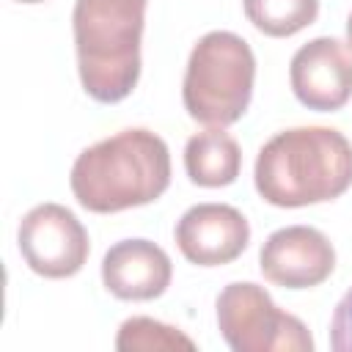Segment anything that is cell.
Masks as SVG:
<instances>
[{
    "label": "cell",
    "instance_id": "6da1fadb",
    "mask_svg": "<svg viewBox=\"0 0 352 352\" xmlns=\"http://www.w3.org/2000/svg\"><path fill=\"white\" fill-rule=\"evenodd\" d=\"M258 195L297 209L344 195L352 184V143L330 126H294L270 138L253 168Z\"/></svg>",
    "mask_w": 352,
    "mask_h": 352
},
{
    "label": "cell",
    "instance_id": "7a4b0ae2",
    "mask_svg": "<svg viewBox=\"0 0 352 352\" xmlns=\"http://www.w3.org/2000/svg\"><path fill=\"white\" fill-rule=\"evenodd\" d=\"M69 184L77 204L96 214L146 206L170 184L168 146L151 129H121L80 151Z\"/></svg>",
    "mask_w": 352,
    "mask_h": 352
},
{
    "label": "cell",
    "instance_id": "3957f363",
    "mask_svg": "<svg viewBox=\"0 0 352 352\" xmlns=\"http://www.w3.org/2000/svg\"><path fill=\"white\" fill-rule=\"evenodd\" d=\"M148 0H74L72 28L85 94L116 104L140 77V36Z\"/></svg>",
    "mask_w": 352,
    "mask_h": 352
},
{
    "label": "cell",
    "instance_id": "277c9868",
    "mask_svg": "<svg viewBox=\"0 0 352 352\" xmlns=\"http://www.w3.org/2000/svg\"><path fill=\"white\" fill-rule=\"evenodd\" d=\"M256 55L250 44L231 30H212L190 52L182 99L190 118L206 126L236 124L253 96Z\"/></svg>",
    "mask_w": 352,
    "mask_h": 352
},
{
    "label": "cell",
    "instance_id": "5b68a950",
    "mask_svg": "<svg viewBox=\"0 0 352 352\" xmlns=\"http://www.w3.org/2000/svg\"><path fill=\"white\" fill-rule=\"evenodd\" d=\"M217 327L234 352H311L308 327L280 311L264 286L234 280L217 294Z\"/></svg>",
    "mask_w": 352,
    "mask_h": 352
},
{
    "label": "cell",
    "instance_id": "8992f818",
    "mask_svg": "<svg viewBox=\"0 0 352 352\" xmlns=\"http://www.w3.org/2000/svg\"><path fill=\"white\" fill-rule=\"evenodd\" d=\"M16 242L25 264L41 278H72L91 253L88 231L60 204L33 206L19 223Z\"/></svg>",
    "mask_w": 352,
    "mask_h": 352
},
{
    "label": "cell",
    "instance_id": "52a82bcc",
    "mask_svg": "<svg viewBox=\"0 0 352 352\" xmlns=\"http://www.w3.org/2000/svg\"><path fill=\"white\" fill-rule=\"evenodd\" d=\"M294 96L319 113L341 110L352 99V50L349 44L319 36L302 44L289 66Z\"/></svg>",
    "mask_w": 352,
    "mask_h": 352
},
{
    "label": "cell",
    "instance_id": "ba28073f",
    "mask_svg": "<svg viewBox=\"0 0 352 352\" xmlns=\"http://www.w3.org/2000/svg\"><path fill=\"white\" fill-rule=\"evenodd\" d=\"M258 267L275 286L311 289L333 275L336 250L319 228L286 226L267 236L258 253Z\"/></svg>",
    "mask_w": 352,
    "mask_h": 352
},
{
    "label": "cell",
    "instance_id": "9c48e42d",
    "mask_svg": "<svg viewBox=\"0 0 352 352\" xmlns=\"http://www.w3.org/2000/svg\"><path fill=\"white\" fill-rule=\"evenodd\" d=\"M250 242L245 214L228 204H195L176 223V245L190 264L223 267L242 256Z\"/></svg>",
    "mask_w": 352,
    "mask_h": 352
},
{
    "label": "cell",
    "instance_id": "30bf717a",
    "mask_svg": "<svg viewBox=\"0 0 352 352\" xmlns=\"http://www.w3.org/2000/svg\"><path fill=\"white\" fill-rule=\"evenodd\" d=\"M170 258L148 239H121L102 258V283L118 300H154L170 286Z\"/></svg>",
    "mask_w": 352,
    "mask_h": 352
},
{
    "label": "cell",
    "instance_id": "8fae6325",
    "mask_svg": "<svg viewBox=\"0 0 352 352\" xmlns=\"http://www.w3.org/2000/svg\"><path fill=\"white\" fill-rule=\"evenodd\" d=\"M242 168L239 143L223 129L209 126L195 132L184 146V170L198 187H226L236 182Z\"/></svg>",
    "mask_w": 352,
    "mask_h": 352
},
{
    "label": "cell",
    "instance_id": "7c38bea8",
    "mask_svg": "<svg viewBox=\"0 0 352 352\" xmlns=\"http://www.w3.org/2000/svg\"><path fill=\"white\" fill-rule=\"evenodd\" d=\"M319 14V0H245L248 22L272 38H286L308 28Z\"/></svg>",
    "mask_w": 352,
    "mask_h": 352
},
{
    "label": "cell",
    "instance_id": "4fadbf2b",
    "mask_svg": "<svg viewBox=\"0 0 352 352\" xmlns=\"http://www.w3.org/2000/svg\"><path fill=\"white\" fill-rule=\"evenodd\" d=\"M116 349L121 352H154V349H195V341L187 338L179 327L157 322L151 316H132L118 327Z\"/></svg>",
    "mask_w": 352,
    "mask_h": 352
},
{
    "label": "cell",
    "instance_id": "5bb4252c",
    "mask_svg": "<svg viewBox=\"0 0 352 352\" xmlns=\"http://www.w3.org/2000/svg\"><path fill=\"white\" fill-rule=\"evenodd\" d=\"M330 346L336 352H352V289L338 300L330 319Z\"/></svg>",
    "mask_w": 352,
    "mask_h": 352
},
{
    "label": "cell",
    "instance_id": "9a60e30c",
    "mask_svg": "<svg viewBox=\"0 0 352 352\" xmlns=\"http://www.w3.org/2000/svg\"><path fill=\"white\" fill-rule=\"evenodd\" d=\"M346 44H349V50H352V14H349V19H346Z\"/></svg>",
    "mask_w": 352,
    "mask_h": 352
},
{
    "label": "cell",
    "instance_id": "2e32d148",
    "mask_svg": "<svg viewBox=\"0 0 352 352\" xmlns=\"http://www.w3.org/2000/svg\"><path fill=\"white\" fill-rule=\"evenodd\" d=\"M16 3H44V0H16Z\"/></svg>",
    "mask_w": 352,
    "mask_h": 352
}]
</instances>
